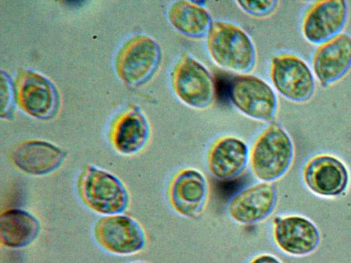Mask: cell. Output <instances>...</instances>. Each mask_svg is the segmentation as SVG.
I'll return each instance as SVG.
<instances>
[{
	"instance_id": "obj_1",
	"label": "cell",
	"mask_w": 351,
	"mask_h": 263,
	"mask_svg": "<svg viewBox=\"0 0 351 263\" xmlns=\"http://www.w3.org/2000/svg\"><path fill=\"white\" fill-rule=\"evenodd\" d=\"M206 39L208 53L220 68L239 74H247L254 68V43L240 26L228 21H213Z\"/></svg>"
},
{
	"instance_id": "obj_2",
	"label": "cell",
	"mask_w": 351,
	"mask_h": 263,
	"mask_svg": "<svg viewBox=\"0 0 351 263\" xmlns=\"http://www.w3.org/2000/svg\"><path fill=\"white\" fill-rule=\"evenodd\" d=\"M293 154V144L289 134L278 123H271L253 143L249 164L256 178L270 183L286 173Z\"/></svg>"
},
{
	"instance_id": "obj_3",
	"label": "cell",
	"mask_w": 351,
	"mask_h": 263,
	"mask_svg": "<svg viewBox=\"0 0 351 263\" xmlns=\"http://www.w3.org/2000/svg\"><path fill=\"white\" fill-rule=\"evenodd\" d=\"M171 86L185 105L195 110L210 108L216 98L215 84L210 71L190 55H182L171 72Z\"/></svg>"
},
{
	"instance_id": "obj_4",
	"label": "cell",
	"mask_w": 351,
	"mask_h": 263,
	"mask_svg": "<svg viewBox=\"0 0 351 263\" xmlns=\"http://www.w3.org/2000/svg\"><path fill=\"white\" fill-rule=\"evenodd\" d=\"M229 99L244 116L260 122H271L278 111V97L274 88L262 78L239 74L229 84Z\"/></svg>"
},
{
	"instance_id": "obj_5",
	"label": "cell",
	"mask_w": 351,
	"mask_h": 263,
	"mask_svg": "<svg viewBox=\"0 0 351 263\" xmlns=\"http://www.w3.org/2000/svg\"><path fill=\"white\" fill-rule=\"evenodd\" d=\"M78 190L90 209L105 216L121 214L128 204V194L121 180L96 166H90L84 171Z\"/></svg>"
},
{
	"instance_id": "obj_6",
	"label": "cell",
	"mask_w": 351,
	"mask_h": 263,
	"mask_svg": "<svg viewBox=\"0 0 351 263\" xmlns=\"http://www.w3.org/2000/svg\"><path fill=\"white\" fill-rule=\"evenodd\" d=\"M269 77L275 90L291 101L306 102L315 92V82L311 69L295 54L283 53L273 57Z\"/></svg>"
},
{
	"instance_id": "obj_7",
	"label": "cell",
	"mask_w": 351,
	"mask_h": 263,
	"mask_svg": "<svg viewBox=\"0 0 351 263\" xmlns=\"http://www.w3.org/2000/svg\"><path fill=\"white\" fill-rule=\"evenodd\" d=\"M94 235L102 247L119 255L136 253L146 243L141 225L134 218L120 214L101 218L95 224Z\"/></svg>"
},
{
	"instance_id": "obj_8",
	"label": "cell",
	"mask_w": 351,
	"mask_h": 263,
	"mask_svg": "<svg viewBox=\"0 0 351 263\" xmlns=\"http://www.w3.org/2000/svg\"><path fill=\"white\" fill-rule=\"evenodd\" d=\"M161 55L160 47L154 38L145 35L136 36L121 52L118 72L128 84L141 85L157 71Z\"/></svg>"
},
{
	"instance_id": "obj_9",
	"label": "cell",
	"mask_w": 351,
	"mask_h": 263,
	"mask_svg": "<svg viewBox=\"0 0 351 263\" xmlns=\"http://www.w3.org/2000/svg\"><path fill=\"white\" fill-rule=\"evenodd\" d=\"M348 14V3L345 1H315L304 14L302 35L308 42L319 45L341 33Z\"/></svg>"
},
{
	"instance_id": "obj_10",
	"label": "cell",
	"mask_w": 351,
	"mask_h": 263,
	"mask_svg": "<svg viewBox=\"0 0 351 263\" xmlns=\"http://www.w3.org/2000/svg\"><path fill=\"white\" fill-rule=\"evenodd\" d=\"M208 193V184L205 175L197 169L187 168L180 171L173 178L169 189V198L176 213L193 218L204 210Z\"/></svg>"
},
{
	"instance_id": "obj_11",
	"label": "cell",
	"mask_w": 351,
	"mask_h": 263,
	"mask_svg": "<svg viewBox=\"0 0 351 263\" xmlns=\"http://www.w3.org/2000/svg\"><path fill=\"white\" fill-rule=\"evenodd\" d=\"M312 67L323 87L341 79L351 67V36L341 32L319 45L313 55Z\"/></svg>"
},
{
	"instance_id": "obj_12",
	"label": "cell",
	"mask_w": 351,
	"mask_h": 263,
	"mask_svg": "<svg viewBox=\"0 0 351 263\" xmlns=\"http://www.w3.org/2000/svg\"><path fill=\"white\" fill-rule=\"evenodd\" d=\"M277 201L274 186L261 182L248 186L230 201L228 212L231 218L242 225L254 224L267 218L273 212Z\"/></svg>"
},
{
	"instance_id": "obj_13",
	"label": "cell",
	"mask_w": 351,
	"mask_h": 263,
	"mask_svg": "<svg viewBox=\"0 0 351 263\" xmlns=\"http://www.w3.org/2000/svg\"><path fill=\"white\" fill-rule=\"evenodd\" d=\"M303 176L308 188L322 196L338 195L348 183V173L344 164L328 154L312 158L304 168Z\"/></svg>"
},
{
	"instance_id": "obj_14",
	"label": "cell",
	"mask_w": 351,
	"mask_h": 263,
	"mask_svg": "<svg viewBox=\"0 0 351 263\" xmlns=\"http://www.w3.org/2000/svg\"><path fill=\"white\" fill-rule=\"evenodd\" d=\"M274 238L277 246L291 255H304L311 253L319 241L317 227L306 218L288 216L276 218Z\"/></svg>"
},
{
	"instance_id": "obj_15",
	"label": "cell",
	"mask_w": 351,
	"mask_h": 263,
	"mask_svg": "<svg viewBox=\"0 0 351 263\" xmlns=\"http://www.w3.org/2000/svg\"><path fill=\"white\" fill-rule=\"evenodd\" d=\"M250 162V150L241 139L228 136L218 139L211 146L207 156L210 173L215 178L228 180L237 177Z\"/></svg>"
},
{
	"instance_id": "obj_16",
	"label": "cell",
	"mask_w": 351,
	"mask_h": 263,
	"mask_svg": "<svg viewBox=\"0 0 351 263\" xmlns=\"http://www.w3.org/2000/svg\"><path fill=\"white\" fill-rule=\"evenodd\" d=\"M64 152L54 145L40 140L23 142L12 151V160L21 171L32 175H44L58 168Z\"/></svg>"
},
{
	"instance_id": "obj_17",
	"label": "cell",
	"mask_w": 351,
	"mask_h": 263,
	"mask_svg": "<svg viewBox=\"0 0 351 263\" xmlns=\"http://www.w3.org/2000/svg\"><path fill=\"white\" fill-rule=\"evenodd\" d=\"M171 26L182 36L192 39L206 38L213 21L206 8L197 1H173L167 10Z\"/></svg>"
},
{
	"instance_id": "obj_18",
	"label": "cell",
	"mask_w": 351,
	"mask_h": 263,
	"mask_svg": "<svg viewBox=\"0 0 351 263\" xmlns=\"http://www.w3.org/2000/svg\"><path fill=\"white\" fill-rule=\"evenodd\" d=\"M19 97L23 108L38 118L49 116L56 105V92L51 84L44 77L32 72L21 78Z\"/></svg>"
},
{
	"instance_id": "obj_19",
	"label": "cell",
	"mask_w": 351,
	"mask_h": 263,
	"mask_svg": "<svg viewBox=\"0 0 351 263\" xmlns=\"http://www.w3.org/2000/svg\"><path fill=\"white\" fill-rule=\"evenodd\" d=\"M40 223L27 211L11 209L0 216V237L3 245L11 248L23 247L38 236Z\"/></svg>"
},
{
	"instance_id": "obj_20",
	"label": "cell",
	"mask_w": 351,
	"mask_h": 263,
	"mask_svg": "<svg viewBox=\"0 0 351 263\" xmlns=\"http://www.w3.org/2000/svg\"><path fill=\"white\" fill-rule=\"evenodd\" d=\"M150 135L147 119L143 112L134 109L117 123L113 134L115 148L124 154H133L144 147Z\"/></svg>"
},
{
	"instance_id": "obj_21",
	"label": "cell",
	"mask_w": 351,
	"mask_h": 263,
	"mask_svg": "<svg viewBox=\"0 0 351 263\" xmlns=\"http://www.w3.org/2000/svg\"><path fill=\"white\" fill-rule=\"evenodd\" d=\"M238 8L248 15L255 17H267L272 14L278 6L275 0H243L235 1Z\"/></svg>"
},
{
	"instance_id": "obj_22",
	"label": "cell",
	"mask_w": 351,
	"mask_h": 263,
	"mask_svg": "<svg viewBox=\"0 0 351 263\" xmlns=\"http://www.w3.org/2000/svg\"><path fill=\"white\" fill-rule=\"evenodd\" d=\"M1 92L5 93V96H1V108L2 114L3 112V110H5V114L8 113V109L10 107V103H11V94H10V84L8 79L3 76V74L1 73Z\"/></svg>"
},
{
	"instance_id": "obj_23",
	"label": "cell",
	"mask_w": 351,
	"mask_h": 263,
	"mask_svg": "<svg viewBox=\"0 0 351 263\" xmlns=\"http://www.w3.org/2000/svg\"><path fill=\"white\" fill-rule=\"evenodd\" d=\"M250 263H282V262L271 254L262 253L254 257Z\"/></svg>"
},
{
	"instance_id": "obj_24",
	"label": "cell",
	"mask_w": 351,
	"mask_h": 263,
	"mask_svg": "<svg viewBox=\"0 0 351 263\" xmlns=\"http://www.w3.org/2000/svg\"><path fill=\"white\" fill-rule=\"evenodd\" d=\"M133 263H147V262H133Z\"/></svg>"
}]
</instances>
